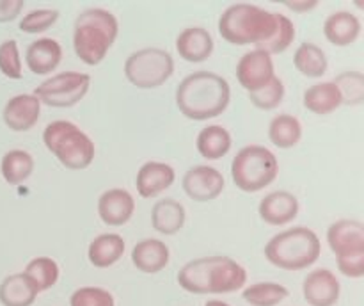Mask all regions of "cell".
I'll list each match as a JSON object with an SVG mask.
<instances>
[{
  "label": "cell",
  "instance_id": "1",
  "mask_svg": "<svg viewBox=\"0 0 364 306\" xmlns=\"http://www.w3.org/2000/svg\"><path fill=\"white\" fill-rule=\"evenodd\" d=\"M178 283L183 290L198 295L233 294L245 287L247 270L230 256H203L181 267Z\"/></svg>",
  "mask_w": 364,
  "mask_h": 306
},
{
  "label": "cell",
  "instance_id": "2",
  "mask_svg": "<svg viewBox=\"0 0 364 306\" xmlns=\"http://www.w3.org/2000/svg\"><path fill=\"white\" fill-rule=\"evenodd\" d=\"M231 100L228 80L213 71H196L178 84L176 105L185 117L206 121L220 116Z\"/></svg>",
  "mask_w": 364,
  "mask_h": 306
},
{
  "label": "cell",
  "instance_id": "3",
  "mask_svg": "<svg viewBox=\"0 0 364 306\" xmlns=\"http://www.w3.org/2000/svg\"><path fill=\"white\" fill-rule=\"evenodd\" d=\"M119 34V21L110 11L91 7L82 11L75 20L73 48L78 59L87 66H96L109 53Z\"/></svg>",
  "mask_w": 364,
  "mask_h": 306
},
{
  "label": "cell",
  "instance_id": "4",
  "mask_svg": "<svg viewBox=\"0 0 364 306\" xmlns=\"http://www.w3.org/2000/svg\"><path fill=\"white\" fill-rule=\"evenodd\" d=\"M276 13L255 4H231L219 18V34L231 45H256L267 41L276 31Z\"/></svg>",
  "mask_w": 364,
  "mask_h": 306
},
{
  "label": "cell",
  "instance_id": "5",
  "mask_svg": "<svg viewBox=\"0 0 364 306\" xmlns=\"http://www.w3.org/2000/svg\"><path fill=\"white\" fill-rule=\"evenodd\" d=\"M322 253L320 238L311 228L295 226L274 235L265 246V256L274 267L283 270H304Z\"/></svg>",
  "mask_w": 364,
  "mask_h": 306
},
{
  "label": "cell",
  "instance_id": "6",
  "mask_svg": "<svg viewBox=\"0 0 364 306\" xmlns=\"http://www.w3.org/2000/svg\"><path fill=\"white\" fill-rule=\"evenodd\" d=\"M43 142L48 152L53 153L68 169H85L95 160V141L71 121L57 120L46 125L43 132Z\"/></svg>",
  "mask_w": 364,
  "mask_h": 306
},
{
  "label": "cell",
  "instance_id": "7",
  "mask_svg": "<svg viewBox=\"0 0 364 306\" xmlns=\"http://www.w3.org/2000/svg\"><path fill=\"white\" fill-rule=\"evenodd\" d=\"M279 173V162L274 152L259 144L244 146L231 162L235 185L244 192H258L269 187Z\"/></svg>",
  "mask_w": 364,
  "mask_h": 306
},
{
  "label": "cell",
  "instance_id": "8",
  "mask_svg": "<svg viewBox=\"0 0 364 306\" xmlns=\"http://www.w3.org/2000/svg\"><path fill=\"white\" fill-rule=\"evenodd\" d=\"M174 73V59L167 50L142 48L124 63V77L139 89H155L166 84Z\"/></svg>",
  "mask_w": 364,
  "mask_h": 306
},
{
  "label": "cell",
  "instance_id": "9",
  "mask_svg": "<svg viewBox=\"0 0 364 306\" xmlns=\"http://www.w3.org/2000/svg\"><path fill=\"white\" fill-rule=\"evenodd\" d=\"M89 85H91V75L80 71H63L41 82L32 95L45 105L68 109L84 100Z\"/></svg>",
  "mask_w": 364,
  "mask_h": 306
},
{
  "label": "cell",
  "instance_id": "10",
  "mask_svg": "<svg viewBox=\"0 0 364 306\" xmlns=\"http://www.w3.org/2000/svg\"><path fill=\"white\" fill-rule=\"evenodd\" d=\"M276 77L272 56L263 50H251L244 53L237 64V80L247 93L258 91Z\"/></svg>",
  "mask_w": 364,
  "mask_h": 306
},
{
  "label": "cell",
  "instance_id": "11",
  "mask_svg": "<svg viewBox=\"0 0 364 306\" xmlns=\"http://www.w3.org/2000/svg\"><path fill=\"white\" fill-rule=\"evenodd\" d=\"M183 191L194 201H212L224 191L223 173L212 166H194L183 174Z\"/></svg>",
  "mask_w": 364,
  "mask_h": 306
},
{
  "label": "cell",
  "instance_id": "12",
  "mask_svg": "<svg viewBox=\"0 0 364 306\" xmlns=\"http://www.w3.org/2000/svg\"><path fill=\"white\" fill-rule=\"evenodd\" d=\"M302 295L309 306H336L341 295V285L329 269H315L302 281Z\"/></svg>",
  "mask_w": 364,
  "mask_h": 306
},
{
  "label": "cell",
  "instance_id": "13",
  "mask_svg": "<svg viewBox=\"0 0 364 306\" xmlns=\"http://www.w3.org/2000/svg\"><path fill=\"white\" fill-rule=\"evenodd\" d=\"M327 244L336 258L364 253V224L358 219H340L327 230Z\"/></svg>",
  "mask_w": 364,
  "mask_h": 306
},
{
  "label": "cell",
  "instance_id": "14",
  "mask_svg": "<svg viewBox=\"0 0 364 306\" xmlns=\"http://www.w3.org/2000/svg\"><path fill=\"white\" fill-rule=\"evenodd\" d=\"M135 212V199L127 189H109L98 199L100 219L109 226H123Z\"/></svg>",
  "mask_w": 364,
  "mask_h": 306
},
{
  "label": "cell",
  "instance_id": "15",
  "mask_svg": "<svg viewBox=\"0 0 364 306\" xmlns=\"http://www.w3.org/2000/svg\"><path fill=\"white\" fill-rule=\"evenodd\" d=\"M41 116V102L34 95H16L6 103L2 120L14 132H27Z\"/></svg>",
  "mask_w": 364,
  "mask_h": 306
},
{
  "label": "cell",
  "instance_id": "16",
  "mask_svg": "<svg viewBox=\"0 0 364 306\" xmlns=\"http://www.w3.org/2000/svg\"><path fill=\"white\" fill-rule=\"evenodd\" d=\"M259 217L270 226H283L294 221L299 213V199L288 191L269 192L259 201Z\"/></svg>",
  "mask_w": 364,
  "mask_h": 306
},
{
  "label": "cell",
  "instance_id": "17",
  "mask_svg": "<svg viewBox=\"0 0 364 306\" xmlns=\"http://www.w3.org/2000/svg\"><path fill=\"white\" fill-rule=\"evenodd\" d=\"M174 180H176V173L169 164L151 160V162L142 164L141 169L137 171L135 185L141 198L148 199L167 191L174 184Z\"/></svg>",
  "mask_w": 364,
  "mask_h": 306
},
{
  "label": "cell",
  "instance_id": "18",
  "mask_svg": "<svg viewBox=\"0 0 364 306\" xmlns=\"http://www.w3.org/2000/svg\"><path fill=\"white\" fill-rule=\"evenodd\" d=\"M63 60V46L52 38H39L27 46L25 63L34 75H48Z\"/></svg>",
  "mask_w": 364,
  "mask_h": 306
},
{
  "label": "cell",
  "instance_id": "19",
  "mask_svg": "<svg viewBox=\"0 0 364 306\" xmlns=\"http://www.w3.org/2000/svg\"><path fill=\"white\" fill-rule=\"evenodd\" d=\"M213 38L206 28L188 27L176 38V50L187 63H205L213 53Z\"/></svg>",
  "mask_w": 364,
  "mask_h": 306
},
{
  "label": "cell",
  "instance_id": "20",
  "mask_svg": "<svg viewBox=\"0 0 364 306\" xmlns=\"http://www.w3.org/2000/svg\"><path fill=\"white\" fill-rule=\"evenodd\" d=\"M171 253L166 242L159 238H144L132 249V262L141 273L156 274L169 263Z\"/></svg>",
  "mask_w": 364,
  "mask_h": 306
},
{
  "label": "cell",
  "instance_id": "21",
  "mask_svg": "<svg viewBox=\"0 0 364 306\" xmlns=\"http://www.w3.org/2000/svg\"><path fill=\"white\" fill-rule=\"evenodd\" d=\"M323 34L334 46H348L358 41L361 34V21L350 11H336L323 21Z\"/></svg>",
  "mask_w": 364,
  "mask_h": 306
},
{
  "label": "cell",
  "instance_id": "22",
  "mask_svg": "<svg viewBox=\"0 0 364 306\" xmlns=\"http://www.w3.org/2000/svg\"><path fill=\"white\" fill-rule=\"evenodd\" d=\"M124 244L123 237L117 233H102L95 237L89 244L87 249V258L98 269H107L112 267L121 260L124 255Z\"/></svg>",
  "mask_w": 364,
  "mask_h": 306
},
{
  "label": "cell",
  "instance_id": "23",
  "mask_svg": "<svg viewBox=\"0 0 364 306\" xmlns=\"http://www.w3.org/2000/svg\"><path fill=\"white\" fill-rule=\"evenodd\" d=\"M185 219H187L185 206L176 199L166 198L153 205L151 224L159 233L176 235L183 228Z\"/></svg>",
  "mask_w": 364,
  "mask_h": 306
},
{
  "label": "cell",
  "instance_id": "24",
  "mask_svg": "<svg viewBox=\"0 0 364 306\" xmlns=\"http://www.w3.org/2000/svg\"><path fill=\"white\" fill-rule=\"evenodd\" d=\"M233 139L231 134L220 125H208L203 128L196 141L199 155L206 160H219L230 153Z\"/></svg>",
  "mask_w": 364,
  "mask_h": 306
},
{
  "label": "cell",
  "instance_id": "25",
  "mask_svg": "<svg viewBox=\"0 0 364 306\" xmlns=\"http://www.w3.org/2000/svg\"><path fill=\"white\" fill-rule=\"evenodd\" d=\"M36 297H38V290L23 273L11 274V276L4 278V281L0 283L2 306H32Z\"/></svg>",
  "mask_w": 364,
  "mask_h": 306
},
{
  "label": "cell",
  "instance_id": "26",
  "mask_svg": "<svg viewBox=\"0 0 364 306\" xmlns=\"http://www.w3.org/2000/svg\"><path fill=\"white\" fill-rule=\"evenodd\" d=\"M302 103L306 109L318 116H327L341 107V96L333 82H320L304 91Z\"/></svg>",
  "mask_w": 364,
  "mask_h": 306
},
{
  "label": "cell",
  "instance_id": "27",
  "mask_svg": "<svg viewBox=\"0 0 364 306\" xmlns=\"http://www.w3.org/2000/svg\"><path fill=\"white\" fill-rule=\"evenodd\" d=\"M269 139L276 148L290 149L302 139V125L291 114H279L269 125Z\"/></svg>",
  "mask_w": 364,
  "mask_h": 306
},
{
  "label": "cell",
  "instance_id": "28",
  "mask_svg": "<svg viewBox=\"0 0 364 306\" xmlns=\"http://www.w3.org/2000/svg\"><path fill=\"white\" fill-rule=\"evenodd\" d=\"M294 66L297 68L299 73L308 78H318L327 73V56L318 45L315 43H301L294 56Z\"/></svg>",
  "mask_w": 364,
  "mask_h": 306
},
{
  "label": "cell",
  "instance_id": "29",
  "mask_svg": "<svg viewBox=\"0 0 364 306\" xmlns=\"http://www.w3.org/2000/svg\"><path fill=\"white\" fill-rule=\"evenodd\" d=\"M34 171V157L25 149H11L2 157L0 173L9 185H20Z\"/></svg>",
  "mask_w": 364,
  "mask_h": 306
},
{
  "label": "cell",
  "instance_id": "30",
  "mask_svg": "<svg viewBox=\"0 0 364 306\" xmlns=\"http://www.w3.org/2000/svg\"><path fill=\"white\" fill-rule=\"evenodd\" d=\"M290 295L284 285L276 281H259L242 290V297L252 306H277Z\"/></svg>",
  "mask_w": 364,
  "mask_h": 306
},
{
  "label": "cell",
  "instance_id": "31",
  "mask_svg": "<svg viewBox=\"0 0 364 306\" xmlns=\"http://www.w3.org/2000/svg\"><path fill=\"white\" fill-rule=\"evenodd\" d=\"M23 274L32 281L38 294H41L59 281L60 269L55 260L50 256H36L27 263Z\"/></svg>",
  "mask_w": 364,
  "mask_h": 306
},
{
  "label": "cell",
  "instance_id": "32",
  "mask_svg": "<svg viewBox=\"0 0 364 306\" xmlns=\"http://www.w3.org/2000/svg\"><path fill=\"white\" fill-rule=\"evenodd\" d=\"M276 21L277 23L274 34L270 36L267 41L259 43V45L256 46V48L263 50V52H267L269 56L283 53L284 50L290 48V45L295 39V25L290 18L284 16V14L281 13H276Z\"/></svg>",
  "mask_w": 364,
  "mask_h": 306
},
{
  "label": "cell",
  "instance_id": "33",
  "mask_svg": "<svg viewBox=\"0 0 364 306\" xmlns=\"http://www.w3.org/2000/svg\"><path fill=\"white\" fill-rule=\"evenodd\" d=\"M333 82L341 96V103L358 107L364 102V75L361 71H343Z\"/></svg>",
  "mask_w": 364,
  "mask_h": 306
},
{
  "label": "cell",
  "instance_id": "34",
  "mask_svg": "<svg viewBox=\"0 0 364 306\" xmlns=\"http://www.w3.org/2000/svg\"><path fill=\"white\" fill-rule=\"evenodd\" d=\"M249 100L259 110H274L284 100V84L279 77H274L258 91L249 93Z\"/></svg>",
  "mask_w": 364,
  "mask_h": 306
},
{
  "label": "cell",
  "instance_id": "35",
  "mask_svg": "<svg viewBox=\"0 0 364 306\" xmlns=\"http://www.w3.org/2000/svg\"><path fill=\"white\" fill-rule=\"evenodd\" d=\"M59 20V11L57 9H34L25 14L20 20L18 27L25 34H41L52 28Z\"/></svg>",
  "mask_w": 364,
  "mask_h": 306
},
{
  "label": "cell",
  "instance_id": "36",
  "mask_svg": "<svg viewBox=\"0 0 364 306\" xmlns=\"http://www.w3.org/2000/svg\"><path fill=\"white\" fill-rule=\"evenodd\" d=\"M70 306H116V299L107 288L80 287L71 294Z\"/></svg>",
  "mask_w": 364,
  "mask_h": 306
},
{
  "label": "cell",
  "instance_id": "37",
  "mask_svg": "<svg viewBox=\"0 0 364 306\" xmlns=\"http://www.w3.org/2000/svg\"><path fill=\"white\" fill-rule=\"evenodd\" d=\"M0 71L11 80H20L23 73L20 59V48L14 39H7L0 45Z\"/></svg>",
  "mask_w": 364,
  "mask_h": 306
},
{
  "label": "cell",
  "instance_id": "38",
  "mask_svg": "<svg viewBox=\"0 0 364 306\" xmlns=\"http://www.w3.org/2000/svg\"><path fill=\"white\" fill-rule=\"evenodd\" d=\"M338 269L343 276L347 278H363L364 274V253H359V255H350L343 256V258H336Z\"/></svg>",
  "mask_w": 364,
  "mask_h": 306
},
{
  "label": "cell",
  "instance_id": "39",
  "mask_svg": "<svg viewBox=\"0 0 364 306\" xmlns=\"http://www.w3.org/2000/svg\"><path fill=\"white\" fill-rule=\"evenodd\" d=\"M23 6V0H0V23L16 20Z\"/></svg>",
  "mask_w": 364,
  "mask_h": 306
},
{
  "label": "cell",
  "instance_id": "40",
  "mask_svg": "<svg viewBox=\"0 0 364 306\" xmlns=\"http://www.w3.org/2000/svg\"><path fill=\"white\" fill-rule=\"evenodd\" d=\"M284 6L288 7V9L295 11V13H306V11H311L315 9L316 6H318V0H302V2H291V0H287V2H283Z\"/></svg>",
  "mask_w": 364,
  "mask_h": 306
},
{
  "label": "cell",
  "instance_id": "41",
  "mask_svg": "<svg viewBox=\"0 0 364 306\" xmlns=\"http://www.w3.org/2000/svg\"><path fill=\"white\" fill-rule=\"evenodd\" d=\"M205 306H230L226 301H220V299H210Z\"/></svg>",
  "mask_w": 364,
  "mask_h": 306
}]
</instances>
